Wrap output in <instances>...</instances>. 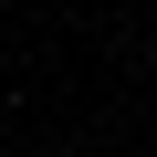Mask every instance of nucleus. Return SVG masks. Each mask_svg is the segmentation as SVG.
Here are the masks:
<instances>
[{"mask_svg":"<svg viewBox=\"0 0 157 157\" xmlns=\"http://www.w3.org/2000/svg\"><path fill=\"white\" fill-rule=\"evenodd\" d=\"M147 63H157V42H147Z\"/></svg>","mask_w":157,"mask_h":157,"instance_id":"f257e3e1","label":"nucleus"}]
</instances>
